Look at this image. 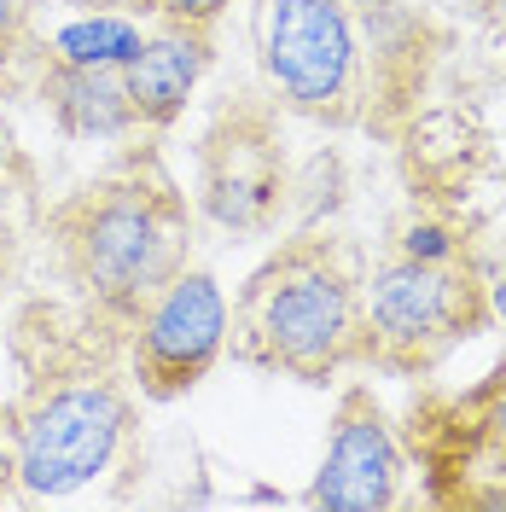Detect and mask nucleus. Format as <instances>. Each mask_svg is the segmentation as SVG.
Masks as SVG:
<instances>
[{
	"mask_svg": "<svg viewBox=\"0 0 506 512\" xmlns=\"http://www.w3.org/2000/svg\"><path fill=\"white\" fill-rule=\"evenodd\" d=\"M59 239L94 303L140 315V303L187 268V204L158 163H140L82 192L59 216Z\"/></svg>",
	"mask_w": 506,
	"mask_h": 512,
	"instance_id": "obj_1",
	"label": "nucleus"
},
{
	"mask_svg": "<svg viewBox=\"0 0 506 512\" xmlns=\"http://www.w3.org/2000/svg\"><path fill=\"white\" fill-rule=\"evenodd\" d=\"M489 315L483 286L448 262H413L396 256L367 280L361 297V350L384 355L396 367H419L448 344L472 338V326Z\"/></svg>",
	"mask_w": 506,
	"mask_h": 512,
	"instance_id": "obj_4",
	"label": "nucleus"
},
{
	"mask_svg": "<svg viewBox=\"0 0 506 512\" xmlns=\"http://www.w3.org/2000/svg\"><path fill=\"white\" fill-rule=\"evenodd\" d=\"M128 443V396L111 379L41 390L12 431V478L41 501L99 483Z\"/></svg>",
	"mask_w": 506,
	"mask_h": 512,
	"instance_id": "obj_3",
	"label": "nucleus"
},
{
	"mask_svg": "<svg viewBox=\"0 0 506 512\" xmlns=\"http://www.w3.org/2000/svg\"><path fill=\"white\" fill-rule=\"evenodd\" d=\"M6 175H12V134L0 128V181H6Z\"/></svg>",
	"mask_w": 506,
	"mask_h": 512,
	"instance_id": "obj_18",
	"label": "nucleus"
},
{
	"mask_svg": "<svg viewBox=\"0 0 506 512\" xmlns=\"http://www.w3.org/2000/svg\"><path fill=\"white\" fill-rule=\"evenodd\" d=\"M239 344L297 379H326L361 355V291L326 239H297L251 274L239 297Z\"/></svg>",
	"mask_w": 506,
	"mask_h": 512,
	"instance_id": "obj_2",
	"label": "nucleus"
},
{
	"mask_svg": "<svg viewBox=\"0 0 506 512\" xmlns=\"http://www.w3.org/2000/svg\"><path fill=\"white\" fill-rule=\"evenodd\" d=\"M402 256H413V262H448L454 256V233L437 222H413L402 233Z\"/></svg>",
	"mask_w": 506,
	"mask_h": 512,
	"instance_id": "obj_12",
	"label": "nucleus"
},
{
	"mask_svg": "<svg viewBox=\"0 0 506 512\" xmlns=\"http://www.w3.org/2000/svg\"><path fill=\"white\" fill-rule=\"evenodd\" d=\"M70 6H94V0H70Z\"/></svg>",
	"mask_w": 506,
	"mask_h": 512,
	"instance_id": "obj_19",
	"label": "nucleus"
},
{
	"mask_svg": "<svg viewBox=\"0 0 506 512\" xmlns=\"http://www.w3.org/2000/svg\"><path fill=\"white\" fill-rule=\"evenodd\" d=\"M396 483H402V448L390 437V419L367 390H344L338 419H332V443L315 472L309 507L326 512H379L396 507Z\"/></svg>",
	"mask_w": 506,
	"mask_h": 512,
	"instance_id": "obj_7",
	"label": "nucleus"
},
{
	"mask_svg": "<svg viewBox=\"0 0 506 512\" xmlns=\"http://www.w3.org/2000/svg\"><path fill=\"white\" fill-rule=\"evenodd\" d=\"M489 431H495V437L506 443V390L495 396V408H489Z\"/></svg>",
	"mask_w": 506,
	"mask_h": 512,
	"instance_id": "obj_16",
	"label": "nucleus"
},
{
	"mask_svg": "<svg viewBox=\"0 0 506 512\" xmlns=\"http://www.w3.org/2000/svg\"><path fill=\"white\" fill-rule=\"evenodd\" d=\"M280 192V169L268 158V140H251L233 128V140L216 134L204 158V204L222 227H262L268 204Z\"/></svg>",
	"mask_w": 506,
	"mask_h": 512,
	"instance_id": "obj_9",
	"label": "nucleus"
},
{
	"mask_svg": "<svg viewBox=\"0 0 506 512\" xmlns=\"http://www.w3.org/2000/svg\"><path fill=\"white\" fill-rule=\"evenodd\" d=\"M483 303H489V315H495V320H506V274H495V286H489Z\"/></svg>",
	"mask_w": 506,
	"mask_h": 512,
	"instance_id": "obj_15",
	"label": "nucleus"
},
{
	"mask_svg": "<svg viewBox=\"0 0 506 512\" xmlns=\"http://www.w3.org/2000/svg\"><path fill=\"white\" fill-rule=\"evenodd\" d=\"M152 6H158L169 24H198V30H204V24H216V18H222L233 0H152Z\"/></svg>",
	"mask_w": 506,
	"mask_h": 512,
	"instance_id": "obj_13",
	"label": "nucleus"
},
{
	"mask_svg": "<svg viewBox=\"0 0 506 512\" xmlns=\"http://www.w3.org/2000/svg\"><path fill=\"white\" fill-rule=\"evenodd\" d=\"M210 64V35L198 24H163L158 35L140 41V53L123 64V88L140 128H169L187 111L192 88Z\"/></svg>",
	"mask_w": 506,
	"mask_h": 512,
	"instance_id": "obj_8",
	"label": "nucleus"
},
{
	"mask_svg": "<svg viewBox=\"0 0 506 512\" xmlns=\"http://www.w3.org/2000/svg\"><path fill=\"white\" fill-rule=\"evenodd\" d=\"M233 309L216 274L181 268L169 286H158L134 315V379L152 396H181L204 379L227 350Z\"/></svg>",
	"mask_w": 506,
	"mask_h": 512,
	"instance_id": "obj_6",
	"label": "nucleus"
},
{
	"mask_svg": "<svg viewBox=\"0 0 506 512\" xmlns=\"http://www.w3.org/2000/svg\"><path fill=\"white\" fill-rule=\"evenodd\" d=\"M18 30H24V6H18V0H0V59H12Z\"/></svg>",
	"mask_w": 506,
	"mask_h": 512,
	"instance_id": "obj_14",
	"label": "nucleus"
},
{
	"mask_svg": "<svg viewBox=\"0 0 506 512\" xmlns=\"http://www.w3.org/2000/svg\"><path fill=\"white\" fill-rule=\"evenodd\" d=\"M47 111L70 140H123L140 128L128 105L123 70H76V64H47Z\"/></svg>",
	"mask_w": 506,
	"mask_h": 512,
	"instance_id": "obj_10",
	"label": "nucleus"
},
{
	"mask_svg": "<svg viewBox=\"0 0 506 512\" xmlns=\"http://www.w3.org/2000/svg\"><path fill=\"white\" fill-rule=\"evenodd\" d=\"M140 41H146L140 18L88 6L82 18H70L47 35V53H53V64H76V70H123L140 53Z\"/></svg>",
	"mask_w": 506,
	"mask_h": 512,
	"instance_id": "obj_11",
	"label": "nucleus"
},
{
	"mask_svg": "<svg viewBox=\"0 0 506 512\" xmlns=\"http://www.w3.org/2000/svg\"><path fill=\"white\" fill-rule=\"evenodd\" d=\"M262 70L297 111L338 117L355 99V24L344 0H256Z\"/></svg>",
	"mask_w": 506,
	"mask_h": 512,
	"instance_id": "obj_5",
	"label": "nucleus"
},
{
	"mask_svg": "<svg viewBox=\"0 0 506 512\" xmlns=\"http://www.w3.org/2000/svg\"><path fill=\"white\" fill-rule=\"evenodd\" d=\"M251 501H256V507H285V495H280V489H268V483H256Z\"/></svg>",
	"mask_w": 506,
	"mask_h": 512,
	"instance_id": "obj_17",
	"label": "nucleus"
}]
</instances>
